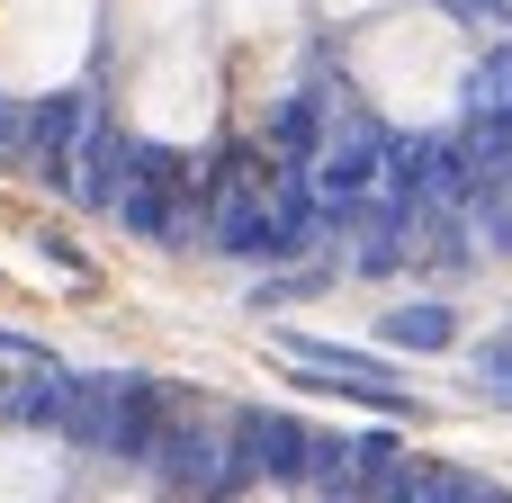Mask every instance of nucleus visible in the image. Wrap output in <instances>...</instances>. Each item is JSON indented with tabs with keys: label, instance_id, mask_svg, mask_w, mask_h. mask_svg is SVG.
<instances>
[{
	"label": "nucleus",
	"instance_id": "nucleus-4",
	"mask_svg": "<svg viewBox=\"0 0 512 503\" xmlns=\"http://www.w3.org/2000/svg\"><path fill=\"white\" fill-rule=\"evenodd\" d=\"M441 9H450L459 27H477L486 45H495V36H512V0H441Z\"/></svg>",
	"mask_w": 512,
	"mask_h": 503
},
{
	"label": "nucleus",
	"instance_id": "nucleus-5",
	"mask_svg": "<svg viewBox=\"0 0 512 503\" xmlns=\"http://www.w3.org/2000/svg\"><path fill=\"white\" fill-rule=\"evenodd\" d=\"M477 378H486V387H512V333L477 342Z\"/></svg>",
	"mask_w": 512,
	"mask_h": 503
},
{
	"label": "nucleus",
	"instance_id": "nucleus-6",
	"mask_svg": "<svg viewBox=\"0 0 512 503\" xmlns=\"http://www.w3.org/2000/svg\"><path fill=\"white\" fill-rule=\"evenodd\" d=\"M0 360H45V342H27V333H9V324H0Z\"/></svg>",
	"mask_w": 512,
	"mask_h": 503
},
{
	"label": "nucleus",
	"instance_id": "nucleus-2",
	"mask_svg": "<svg viewBox=\"0 0 512 503\" xmlns=\"http://www.w3.org/2000/svg\"><path fill=\"white\" fill-rule=\"evenodd\" d=\"M378 342L387 351H423V360H441V351H459V306L432 288V297H396L387 315H378Z\"/></svg>",
	"mask_w": 512,
	"mask_h": 503
},
{
	"label": "nucleus",
	"instance_id": "nucleus-1",
	"mask_svg": "<svg viewBox=\"0 0 512 503\" xmlns=\"http://www.w3.org/2000/svg\"><path fill=\"white\" fill-rule=\"evenodd\" d=\"M126 189H135V135H126L117 117H99V126L81 135L72 171H63V198H72L81 216H117Z\"/></svg>",
	"mask_w": 512,
	"mask_h": 503
},
{
	"label": "nucleus",
	"instance_id": "nucleus-3",
	"mask_svg": "<svg viewBox=\"0 0 512 503\" xmlns=\"http://www.w3.org/2000/svg\"><path fill=\"white\" fill-rule=\"evenodd\" d=\"M342 288V261H279L270 279H252V315H279V306H315V297H333Z\"/></svg>",
	"mask_w": 512,
	"mask_h": 503
}]
</instances>
